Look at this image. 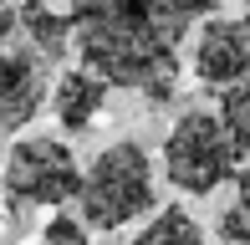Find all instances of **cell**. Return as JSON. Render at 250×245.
I'll return each mask as SVG.
<instances>
[{
	"instance_id": "cell-13",
	"label": "cell",
	"mask_w": 250,
	"mask_h": 245,
	"mask_svg": "<svg viewBox=\"0 0 250 245\" xmlns=\"http://www.w3.org/2000/svg\"><path fill=\"white\" fill-rule=\"evenodd\" d=\"M16 31H21V10H16V5H5V0H0V46H5V41L16 36Z\"/></svg>"
},
{
	"instance_id": "cell-3",
	"label": "cell",
	"mask_w": 250,
	"mask_h": 245,
	"mask_svg": "<svg viewBox=\"0 0 250 245\" xmlns=\"http://www.w3.org/2000/svg\"><path fill=\"white\" fill-rule=\"evenodd\" d=\"M158 159H164L168 184H174L179 194H194V199L214 194L220 184H230L235 174H240V163H245L240 153H235V138H230V128H225V118L209 113V107H189V113L164 133Z\"/></svg>"
},
{
	"instance_id": "cell-12",
	"label": "cell",
	"mask_w": 250,
	"mask_h": 245,
	"mask_svg": "<svg viewBox=\"0 0 250 245\" xmlns=\"http://www.w3.org/2000/svg\"><path fill=\"white\" fill-rule=\"evenodd\" d=\"M36 240H41V245H92V230H87L82 215H72V209H56Z\"/></svg>"
},
{
	"instance_id": "cell-8",
	"label": "cell",
	"mask_w": 250,
	"mask_h": 245,
	"mask_svg": "<svg viewBox=\"0 0 250 245\" xmlns=\"http://www.w3.org/2000/svg\"><path fill=\"white\" fill-rule=\"evenodd\" d=\"M21 31H26L31 51H41L46 61H62L72 51V10H51L46 0H21Z\"/></svg>"
},
{
	"instance_id": "cell-4",
	"label": "cell",
	"mask_w": 250,
	"mask_h": 245,
	"mask_svg": "<svg viewBox=\"0 0 250 245\" xmlns=\"http://www.w3.org/2000/svg\"><path fill=\"white\" fill-rule=\"evenodd\" d=\"M0 189H5L10 204L62 209V204H77V194H82V163L62 138L31 133V138L10 143L5 169H0Z\"/></svg>"
},
{
	"instance_id": "cell-2",
	"label": "cell",
	"mask_w": 250,
	"mask_h": 245,
	"mask_svg": "<svg viewBox=\"0 0 250 245\" xmlns=\"http://www.w3.org/2000/svg\"><path fill=\"white\" fill-rule=\"evenodd\" d=\"M158 209V179H153V159L138 138H118L87 163L82 174V194H77V215L87 220V230H128L133 220Z\"/></svg>"
},
{
	"instance_id": "cell-1",
	"label": "cell",
	"mask_w": 250,
	"mask_h": 245,
	"mask_svg": "<svg viewBox=\"0 0 250 245\" xmlns=\"http://www.w3.org/2000/svg\"><path fill=\"white\" fill-rule=\"evenodd\" d=\"M189 16L184 0H72V46L107 87L168 102L179 92V46Z\"/></svg>"
},
{
	"instance_id": "cell-10",
	"label": "cell",
	"mask_w": 250,
	"mask_h": 245,
	"mask_svg": "<svg viewBox=\"0 0 250 245\" xmlns=\"http://www.w3.org/2000/svg\"><path fill=\"white\" fill-rule=\"evenodd\" d=\"M220 118H225V128L235 138V153L250 159V77H240L235 87L220 92Z\"/></svg>"
},
{
	"instance_id": "cell-5",
	"label": "cell",
	"mask_w": 250,
	"mask_h": 245,
	"mask_svg": "<svg viewBox=\"0 0 250 245\" xmlns=\"http://www.w3.org/2000/svg\"><path fill=\"white\" fill-rule=\"evenodd\" d=\"M194 77L204 87H220V92L250 77V36L240 20L204 16V26L194 31Z\"/></svg>"
},
{
	"instance_id": "cell-16",
	"label": "cell",
	"mask_w": 250,
	"mask_h": 245,
	"mask_svg": "<svg viewBox=\"0 0 250 245\" xmlns=\"http://www.w3.org/2000/svg\"><path fill=\"white\" fill-rule=\"evenodd\" d=\"M36 245H41V240H36Z\"/></svg>"
},
{
	"instance_id": "cell-7",
	"label": "cell",
	"mask_w": 250,
	"mask_h": 245,
	"mask_svg": "<svg viewBox=\"0 0 250 245\" xmlns=\"http://www.w3.org/2000/svg\"><path fill=\"white\" fill-rule=\"evenodd\" d=\"M102 107H107V82L97 72H87V66H66L51 82V118L62 128H72V133L87 128Z\"/></svg>"
},
{
	"instance_id": "cell-6",
	"label": "cell",
	"mask_w": 250,
	"mask_h": 245,
	"mask_svg": "<svg viewBox=\"0 0 250 245\" xmlns=\"http://www.w3.org/2000/svg\"><path fill=\"white\" fill-rule=\"evenodd\" d=\"M46 57L41 51H5L0 46V128H26L46 107Z\"/></svg>"
},
{
	"instance_id": "cell-14",
	"label": "cell",
	"mask_w": 250,
	"mask_h": 245,
	"mask_svg": "<svg viewBox=\"0 0 250 245\" xmlns=\"http://www.w3.org/2000/svg\"><path fill=\"white\" fill-rule=\"evenodd\" d=\"M184 5H189V16H214V10H220V0H184Z\"/></svg>"
},
{
	"instance_id": "cell-9",
	"label": "cell",
	"mask_w": 250,
	"mask_h": 245,
	"mask_svg": "<svg viewBox=\"0 0 250 245\" xmlns=\"http://www.w3.org/2000/svg\"><path fill=\"white\" fill-rule=\"evenodd\" d=\"M128 245H209V240H204V225L189 215V209L168 204V209H153L148 225H143Z\"/></svg>"
},
{
	"instance_id": "cell-15",
	"label": "cell",
	"mask_w": 250,
	"mask_h": 245,
	"mask_svg": "<svg viewBox=\"0 0 250 245\" xmlns=\"http://www.w3.org/2000/svg\"><path fill=\"white\" fill-rule=\"evenodd\" d=\"M240 26H245V36H250V0H245V16H240Z\"/></svg>"
},
{
	"instance_id": "cell-11",
	"label": "cell",
	"mask_w": 250,
	"mask_h": 245,
	"mask_svg": "<svg viewBox=\"0 0 250 245\" xmlns=\"http://www.w3.org/2000/svg\"><path fill=\"white\" fill-rule=\"evenodd\" d=\"M220 240L225 245H250V159L235 174V204L220 215Z\"/></svg>"
}]
</instances>
